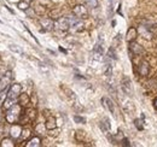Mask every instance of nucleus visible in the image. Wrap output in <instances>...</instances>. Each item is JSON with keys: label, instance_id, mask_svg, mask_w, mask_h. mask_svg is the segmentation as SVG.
<instances>
[{"label": "nucleus", "instance_id": "f257e3e1", "mask_svg": "<svg viewBox=\"0 0 157 147\" xmlns=\"http://www.w3.org/2000/svg\"><path fill=\"white\" fill-rule=\"evenodd\" d=\"M21 93H22V86H21L20 83H13V85H11L9 92L6 94V99H5L4 103H2V109H4V110H7V109H10L12 105L17 104Z\"/></svg>", "mask_w": 157, "mask_h": 147}, {"label": "nucleus", "instance_id": "f03ea898", "mask_svg": "<svg viewBox=\"0 0 157 147\" xmlns=\"http://www.w3.org/2000/svg\"><path fill=\"white\" fill-rule=\"evenodd\" d=\"M22 105L20 104H15V105H12L10 109H7L6 110V115H5V119H6V122L7 123H11V124H15V123H17V122H20L21 121V117H22V115H23V111L22 110Z\"/></svg>", "mask_w": 157, "mask_h": 147}, {"label": "nucleus", "instance_id": "7ed1b4c3", "mask_svg": "<svg viewBox=\"0 0 157 147\" xmlns=\"http://www.w3.org/2000/svg\"><path fill=\"white\" fill-rule=\"evenodd\" d=\"M69 22H70V30L73 33H80L85 29V24H83L82 19L76 17V16L69 17Z\"/></svg>", "mask_w": 157, "mask_h": 147}, {"label": "nucleus", "instance_id": "20e7f679", "mask_svg": "<svg viewBox=\"0 0 157 147\" xmlns=\"http://www.w3.org/2000/svg\"><path fill=\"white\" fill-rule=\"evenodd\" d=\"M11 82H12V71L9 70V71H6L4 74L1 76V78H0V92L6 91L10 87Z\"/></svg>", "mask_w": 157, "mask_h": 147}, {"label": "nucleus", "instance_id": "39448f33", "mask_svg": "<svg viewBox=\"0 0 157 147\" xmlns=\"http://www.w3.org/2000/svg\"><path fill=\"white\" fill-rule=\"evenodd\" d=\"M36 118V110L35 109H27L23 111V115L21 117V122L23 123H30Z\"/></svg>", "mask_w": 157, "mask_h": 147}, {"label": "nucleus", "instance_id": "423d86ee", "mask_svg": "<svg viewBox=\"0 0 157 147\" xmlns=\"http://www.w3.org/2000/svg\"><path fill=\"white\" fill-rule=\"evenodd\" d=\"M55 28L60 30V32H67V30H69V29H70L69 17H59V18L55 22Z\"/></svg>", "mask_w": 157, "mask_h": 147}, {"label": "nucleus", "instance_id": "0eeeda50", "mask_svg": "<svg viewBox=\"0 0 157 147\" xmlns=\"http://www.w3.org/2000/svg\"><path fill=\"white\" fill-rule=\"evenodd\" d=\"M73 15L78 17V18L83 19L88 16V10H87V7L85 5H76L73 9Z\"/></svg>", "mask_w": 157, "mask_h": 147}, {"label": "nucleus", "instance_id": "6e6552de", "mask_svg": "<svg viewBox=\"0 0 157 147\" xmlns=\"http://www.w3.org/2000/svg\"><path fill=\"white\" fill-rule=\"evenodd\" d=\"M40 24L42 27L41 32H51L55 28V22L51 18H41L40 19Z\"/></svg>", "mask_w": 157, "mask_h": 147}, {"label": "nucleus", "instance_id": "1a4fd4ad", "mask_svg": "<svg viewBox=\"0 0 157 147\" xmlns=\"http://www.w3.org/2000/svg\"><path fill=\"white\" fill-rule=\"evenodd\" d=\"M149 71H150V64L146 62V60H141L138 65V73L140 76L145 77L149 75Z\"/></svg>", "mask_w": 157, "mask_h": 147}, {"label": "nucleus", "instance_id": "9d476101", "mask_svg": "<svg viewBox=\"0 0 157 147\" xmlns=\"http://www.w3.org/2000/svg\"><path fill=\"white\" fill-rule=\"evenodd\" d=\"M121 87H122V91L124 92V94L131 95V93H132V85H131L129 77L124 76V77L122 78V81H121Z\"/></svg>", "mask_w": 157, "mask_h": 147}, {"label": "nucleus", "instance_id": "9b49d317", "mask_svg": "<svg viewBox=\"0 0 157 147\" xmlns=\"http://www.w3.org/2000/svg\"><path fill=\"white\" fill-rule=\"evenodd\" d=\"M101 103H103V105H104L108 110L114 115V117H116V113H115V105H114V103H113V100H111V99H109V98L104 96V98H101Z\"/></svg>", "mask_w": 157, "mask_h": 147}, {"label": "nucleus", "instance_id": "f8f14e48", "mask_svg": "<svg viewBox=\"0 0 157 147\" xmlns=\"http://www.w3.org/2000/svg\"><path fill=\"white\" fill-rule=\"evenodd\" d=\"M129 50L132 51V53L134 55H140L141 53H144V48L139 43H137L136 41L129 42Z\"/></svg>", "mask_w": 157, "mask_h": 147}, {"label": "nucleus", "instance_id": "ddd939ff", "mask_svg": "<svg viewBox=\"0 0 157 147\" xmlns=\"http://www.w3.org/2000/svg\"><path fill=\"white\" fill-rule=\"evenodd\" d=\"M93 57H94L96 60H100L103 58V46H101V43L98 42L94 46V48H93Z\"/></svg>", "mask_w": 157, "mask_h": 147}, {"label": "nucleus", "instance_id": "4468645a", "mask_svg": "<svg viewBox=\"0 0 157 147\" xmlns=\"http://www.w3.org/2000/svg\"><path fill=\"white\" fill-rule=\"evenodd\" d=\"M45 127L47 130H52V129L57 128V121L53 116H50L47 119H46V123H45Z\"/></svg>", "mask_w": 157, "mask_h": 147}, {"label": "nucleus", "instance_id": "2eb2a0df", "mask_svg": "<svg viewBox=\"0 0 157 147\" xmlns=\"http://www.w3.org/2000/svg\"><path fill=\"white\" fill-rule=\"evenodd\" d=\"M29 103H30V96H29L27 93H21L20 98H18V104L24 107V106H27Z\"/></svg>", "mask_w": 157, "mask_h": 147}, {"label": "nucleus", "instance_id": "dca6fc26", "mask_svg": "<svg viewBox=\"0 0 157 147\" xmlns=\"http://www.w3.org/2000/svg\"><path fill=\"white\" fill-rule=\"evenodd\" d=\"M62 89L67 93V96H68L71 101H76V103H78V96H76V94L73 92L70 88H68V87H65V86H62Z\"/></svg>", "mask_w": 157, "mask_h": 147}, {"label": "nucleus", "instance_id": "f3484780", "mask_svg": "<svg viewBox=\"0 0 157 147\" xmlns=\"http://www.w3.org/2000/svg\"><path fill=\"white\" fill-rule=\"evenodd\" d=\"M137 35H138V30H137V29H134V28H131V29H128V32H127V36H126V40H127L128 42H132V41H134V40H136Z\"/></svg>", "mask_w": 157, "mask_h": 147}, {"label": "nucleus", "instance_id": "a211bd4d", "mask_svg": "<svg viewBox=\"0 0 157 147\" xmlns=\"http://www.w3.org/2000/svg\"><path fill=\"white\" fill-rule=\"evenodd\" d=\"M22 130H23L22 127L15 123L13 127H12L11 130H10V131H11V136H12V138H20L21 134H22Z\"/></svg>", "mask_w": 157, "mask_h": 147}, {"label": "nucleus", "instance_id": "6ab92c4d", "mask_svg": "<svg viewBox=\"0 0 157 147\" xmlns=\"http://www.w3.org/2000/svg\"><path fill=\"white\" fill-rule=\"evenodd\" d=\"M41 145V140H40L39 136H34V138H32L27 144H25V146L27 147H39Z\"/></svg>", "mask_w": 157, "mask_h": 147}, {"label": "nucleus", "instance_id": "aec40b11", "mask_svg": "<svg viewBox=\"0 0 157 147\" xmlns=\"http://www.w3.org/2000/svg\"><path fill=\"white\" fill-rule=\"evenodd\" d=\"M100 129L103 130V133H105V134H108L109 133V130H110V123H109V119L108 118H104L101 122H100Z\"/></svg>", "mask_w": 157, "mask_h": 147}, {"label": "nucleus", "instance_id": "412c9836", "mask_svg": "<svg viewBox=\"0 0 157 147\" xmlns=\"http://www.w3.org/2000/svg\"><path fill=\"white\" fill-rule=\"evenodd\" d=\"M139 32H140V34L145 37V39H147V40L152 39V33H151V30H149L146 27H140Z\"/></svg>", "mask_w": 157, "mask_h": 147}, {"label": "nucleus", "instance_id": "4be33fe9", "mask_svg": "<svg viewBox=\"0 0 157 147\" xmlns=\"http://www.w3.org/2000/svg\"><path fill=\"white\" fill-rule=\"evenodd\" d=\"M1 147H13L15 146V142L10 139V138H4L1 140V144H0Z\"/></svg>", "mask_w": 157, "mask_h": 147}, {"label": "nucleus", "instance_id": "5701e85b", "mask_svg": "<svg viewBox=\"0 0 157 147\" xmlns=\"http://www.w3.org/2000/svg\"><path fill=\"white\" fill-rule=\"evenodd\" d=\"M29 7H30V1H28V0H21L20 2H18V9H20V10L25 11V10H28Z\"/></svg>", "mask_w": 157, "mask_h": 147}, {"label": "nucleus", "instance_id": "b1692460", "mask_svg": "<svg viewBox=\"0 0 157 147\" xmlns=\"http://www.w3.org/2000/svg\"><path fill=\"white\" fill-rule=\"evenodd\" d=\"M108 58L111 60H116L117 59V55H116V51H115V48L114 47H110L109 48V51H108Z\"/></svg>", "mask_w": 157, "mask_h": 147}, {"label": "nucleus", "instance_id": "393cba45", "mask_svg": "<svg viewBox=\"0 0 157 147\" xmlns=\"http://www.w3.org/2000/svg\"><path fill=\"white\" fill-rule=\"evenodd\" d=\"M9 48H10L12 52L17 53V55H23V50L21 48L20 46H17V45H10V46H9Z\"/></svg>", "mask_w": 157, "mask_h": 147}, {"label": "nucleus", "instance_id": "a878e982", "mask_svg": "<svg viewBox=\"0 0 157 147\" xmlns=\"http://www.w3.org/2000/svg\"><path fill=\"white\" fill-rule=\"evenodd\" d=\"M86 4L91 7V9H96L98 6V0H85Z\"/></svg>", "mask_w": 157, "mask_h": 147}, {"label": "nucleus", "instance_id": "bb28decb", "mask_svg": "<svg viewBox=\"0 0 157 147\" xmlns=\"http://www.w3.org/2000/svg\"><path fill=\"white\" fill-rule=\"evenodd\" d=\"M111 73H113V68H111V65L110 64H106V66H105V71H104V74H105V76H111Z\"/></svg>", "mask_w": 157, "mask_h": 147}, {"label": "nucleus", "instance_id": "cd10ccee", "mask_svg": "<svg viewBox=\"0 0 157 147\" xmlns=\"http://www.w3.org/2000/svg\"><path fill=\"white\" fill-rule=\"evenodd\" d=\"M29 135H30V130L29 129H23L22 130V134H21V138L22 139H27Z\"/></svg>", "mask_w": 157, "mask_h": 147}, {"label": "nucleus", "instance_id": "c85d7f7f", "mask_svg": "<svg viewBox=\"0 0 157 147\" xmlns=\"http://www.w3.org/2000/svg\"><path fill=\"white\" fill-rule=\"evenodd\" d=\"M74 121L78 123H86V118L85 117H80V116H74Z\"/></svg>", "mask_w": 157, "mask_h": 147}, {"label": "nucleus", "instance_id": "c756f323", "mask_svg": "<svg viewBox=\"0 0 157 147\" xmlns=\"http://www.w3.org/2000/svg\"><path fill=\"white\" fill-rule=\"evenodd\" d=\"M141 123H143V122H141V121H140V119H134V126H136V127H137V129H138V130H143V128H144V127H143V124H141Z\"/></svg>", "mask_w": 157, "mask_h": 147}, {"label": "nucleus", "instance_id": "7c9ffc66", "mask_svg": "<svg viewBox=\"0 0 157 147\" xmlns=\"http://www.w3.org/2000/svg\"><path fill=\"white\" fill-rule=\"evenodd\" d=\"M154 106H155V109H157V98L154 99Z\"/></svg>", "mask_w": 157, "mask_h": 147}, {"label": "nucleus", "instance_id": "2f4dec72", "mask_svg": "<svg viewBox=\"0 0 157 147\" xmlns=\"http://www.w3.org/2000/svg\"><path fill=\"white\" fill-rule=\"evenodd\" d=\"M28 1H30V2H32V1H33V0H28Z\"/></svg>", "mask_w": 157, "mask_h": 147}]
</instances>
